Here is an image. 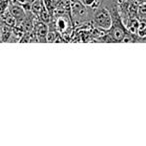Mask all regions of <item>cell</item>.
I'll return each mask as SVG.
<instances>
[{
  "mask_svg": "<svg viewBox=\"0 0 146 146\" xmlns=\"http://www.w3.org/2000/svg\"><path fill=\"white\" fill-rule=\"evenodd\" d=\"M67 27H68V22L67 20L64 18V17H58L56 20V23H55V28L58 32H64V31L67 30Z\"/></svg>",
  "mask_w": 146,
  "mask_h": 146,
  "instance_id": "8992f818",
  "label": "cell"
},
{
  "mask_svg": "<svg viewBox=\"0 0 146 146\" xmlns=\"http://www.w3.org/2000/svg\"><path fill=\"white\" fill-rule=\"evenodd\" d=\"M55 27L48 26V33H47V42H55L58 37V31L55 30Z\"/></svg>",
  "mask_w": 146,
  "mask_h": 146,
  "instance_id": "52a82bcc",
  "label": "cell"
},
{
  "mask_svg": "<svg viewBox=\"0 0 146 146\" xmlns=\"http://www.w3.org/2000/svg\"><path fill=\"white\" fill-rule=\"evenodd\" d=\"M79 1H81V0H70L71 3H73V2H79Z\"/></svg>",
  "mask_w": 146,
  "mask_h": 146,
  "instance_id": "30bf717a",
  "label": "cell"
},
{
  "mask_svg": "<svg viewBox=\"0 0 146 146\" xmlns=\"http://www.w3.org/2000/svg\"><path fill=\"white\" fill-rule=\"evenodd\" d=\"M93 23L98 28L108 30L112 25V17L109 10L104 6H98L93 13Z\"/></svg>",
  "mask_w": 146,
  "mask_h": 146,
  "instance_id": "6da1fadb",
  "label": "cell"
},
{
  "mask_svg": "<svg viewBox=\"0 0 146 146\" xmlns=\"http://www.w3.org/2000/svg\"><path fill=\"white\" fill-rule=\"evenodd\" d=\"M44 3L43 0H33V2H31V8L30 11L31 13H33V15L36 17L39 16V14L41 13V11L44 9Z\"/></svg>",
  "mask_w": 146,
  "mask_h": 146,
  "instance_id": "5b68a950",
  "label": "cell"
},
{
  "mask_svg": "<svg viewBox=\"0 0 146 146\" xmlns=\"http://www.w3.org/2000/svg\"><path fill=\"white\" fill-rule=\"evenodd\" d=\"M19 2H22V3H27V2H31L32 0H18Z\"/></svg>",
  "mask_w": 146,
  "mask_h": 146,
  "instance_id": "9c48e42d",
  "label": "cell"
},
{
  "mask_svg": "<svg viewBox=\"0 0 146 146\" xmlns=\"http://www.w3.org/2000/svg\"><path fill=\"white\" fill-rule=\"evenodd\" d=\"M35 35L38 42H47V33H48V25L47 23L42 22V21H37L34 23L33 27Z\"/></svg>",
  "mask_w": 146,
  "mask_h": 146,
  "instance_id": "3957f363",
  "label": "cell"
},
{
  "mask_svg": "<svg viewBox=\"0 0 146 146\" xmlns=\"http://www.w3.org/2000/svg\"><path fill=\"white\" fill-rule=\"evenodd\" d=\"M9 12L11 13L13 17L16 20V24H20L23 21V19L26 17V12H25V9L22 6L17 4H12L9 7Z\"/></svg>",
  "mask_w": 146,
  "mask_h": 146,
  "instance_id": "277c9868",
  "label": "cell"
},
{
  "mask_svg": "<svg viewBox=\"0 0 146 146\" xmlns=\"http://www.w3.org/2000/svg\"><path fill=\"white\" fill-rule=\"evenodd\" d=\"M71 11L74 19L78 22H84L89 19V10L81 1L71 3Z\"/></svg>",
  "mask_w": 146,
  "mask_h": 146,
  "instance_id": "7a4b0ae2",
  "label": "cell"
},
{
  "mask_svg": "<svg viewBox=\"0 0 146 146\" xmlns=\"http://www.w3.org/2000/svg\"><path fill=\"white\" fill-rule=\"evenodd\" d=\"M138 15L142 18H146V3L138 7Z\"/></svg>",
  "mask_w": 146,
  "mask_h": 146,
  "instance_id": "ba28073f",
  "label": "cell"
},
{
  "mask_svg": "<svg viewBox=\"0 0 146 146\" xmlns=\"http://www.w3.org/2000/svg\"><path fill=\"white\" fill-rule=\"evenodd\" d=\"M1 29H2V26H1V24H0V33H1Z\"/></svg>",
  "mask_w": 146,
  "mask_h": 146,
  "instance_id": "8fae6325",
  "label": "cell"
}]
</instances>
